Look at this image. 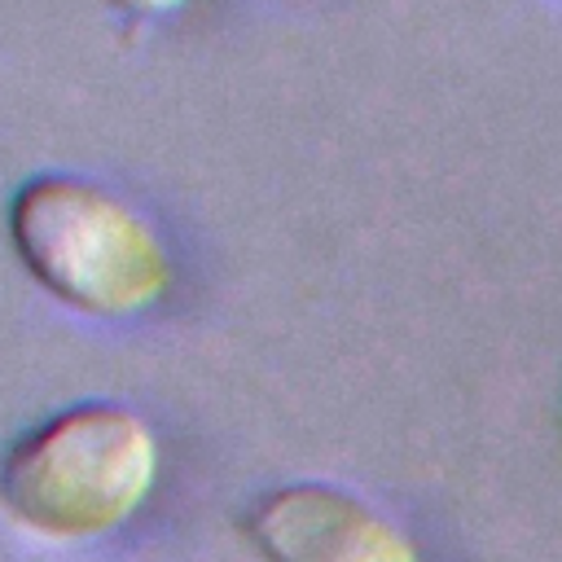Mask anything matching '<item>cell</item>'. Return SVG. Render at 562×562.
I'll list each match as a JSON object with an SVG mask.
<instances>
[{
	"label": "cell",
	"mask_w": 562,
	"mask_h": 562,
	"mask_svg": "<svg viewBox=\"0 0 562 562\" xmlns=\"http://www.w3.org/2000/svg\"><path fill=\"white\" fill-rule=\"evenodd\" d=\"M114 4H123V9H132V13H171V9H180L184 0H114Z\"/></svg>",
	"instance_id": "4"
},
{
	"label": "cell",
	"mask_w": 562,
	"mask_h": 562,
	"mask_svg": "<svg viewBox=\"0 0 562 562\" xmlns=\"http://www.w3.org/2000/svg\"><path fill=\"white\" fill-rule=\"evenodd\" d=\"M158 435L114 400H88L31 426L0 461L4 509L48 544L119 531L154 492Z\"/></svg>",
	"instance_id": "1"
},
{
	"label": "cell",
	"mask_w": 562,
	"mask_h": 562,
	"mask_svg": "<svg viewBox=\"0 0 562 562\" xmlns=\"http://www.w3.org/2000/svg\"><path fill=\"white\" fill-rule=\"evenodd\" d=\"M9 237L44 290L92 316H136L171 285V255L154 224L75 171L22 180L9 202Z\"/></svg>",
	"instance_id": "2"
},
{
	"label": "cell",
	"mask_w": 562,
	"mask_h": 562,
	"mask_svg": "<svg viewBox=\"0 0 562 562\" xmlns=\"http://www.w3.org/2000/svg\"><path fill=\"white\" fill-rule=\"evenodd\" d=\"M241 531L263 562H417L413 540L386 514L329 483L263 492Z\"/></svg>",
	"instance_id": "3"
}]
</instances>
